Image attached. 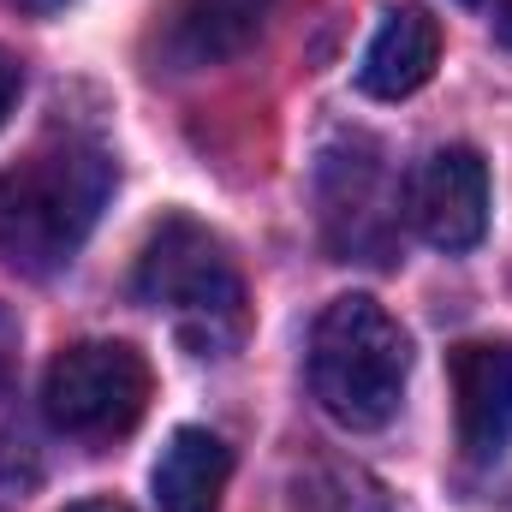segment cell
Listing matches in <instances>:
<instances>
[{"label":"cell","instance_id":"cell-1","mask_svg":"<svg viewBox=\"0 0 512 512\" xmlns=\"http://www.w3.org/2000/svg\"><path fill=\"white\" fill-rule=\"evenodd\" d=\"M114 155L96 137H48L0 167V256L18 274H60L114 197Z\"/></svg>","mask_w":512,"mask_h":512},{"label":"cell","instance_id":"cell-2","mask_svg":"<svg viewBox=\"0 0 512 512\" xmlns=\"http://www.w3.org/2000/svg\"><path fill=\"white\" fill-rule=\"evenodd\" d=\"M411 376V340L376 298L346 292L316 316L310 334V393L340 429H382L393 423Z\"/></svg>","mask_w":512,"mask_h":512},{"label":"cell","instance_id":"cell-3","mask_svg":"<svg viewBox=\"0 0 512 512\" xmlns=\"http://www.w3.org/2000/svg\"><path fill=\"white\" fill-rule=\"evenodd\" d=\"M131 286L143 304L167 310L203 358L227 352L245 334V280H239L227 245L191 215H167L149 227Z\"/></svg>","mask_w":512,"mask_h":512},{"label":"cell","instance_id":"cell-4","mask_svg":"<svg viewBox=\"0 0 512 512\" xmlns=\"http://www.w3.org/2000/svg\"><path fill=\"white\" fill-rule=\"evenodd\" d=\"M149 358L126 340H78L66 346L48 376H42V411L60 435L78 441H114L137 429V417L149 411Z\"/></svg>","mask_w":512,"mask_h":512},{"label":"cell","instance_id":"cell-5","mask_svg":"<svg viewBox=\"0 0 512 512\" xmlns=\"http://www.w3.org/2000/svg\"><path fill=\"white\" fill-rule=\"evenodd\" d=\"M316 197H322V233L328 251L340 262H393L399 239V191L382 167L376 137L352 131L340 143L322 149V173H316Z\"/></svg>","mask_w":512,"mask_h":512},{"label":"cell","instance_id":"cell-6","mask_svg":"<svg viewBox=\"0 0 512 512\" xmlns=\"http://www.w3.org/2000/svg\"><path fill=\"white\" fill-rule=\"evenodd\" d=\"M405 221L423 245L459 256L489 233V161L465 143H447L417 161L405 185Z\"/></svg>","mask_w":512,"mask_h":512},{"label":"cell","instance_id":"cell-7","mask_svg":"<svg viewBox=\"0 0 512 512\" xmlns=\"http://www.w3.org/2000/svg\"><path fill=\"white\" fill-rule=\"evenodd\" d=\"M453 417L471 465H495L512 447V340L453 346Z\"/></svg>","mask_w":512,"mask_h":512},{"label":"cell","instance_id":"cell-8","mask_svg":"<svg viewBox=\"0 0 512 512\" xmlns=\"http://www.w3.org/2000/svg\"><path fill=\"white\" fill-rule=\"evenodd\" d=\"M441 66V18L417 0L382 12L364 60H358V90L376 96V102H405L417 96Z\"/></svg>","mask_w":512,"mask_h":512},{"label":"cell","instance_id":"cell-9","mask_svg":"<svg viewBox=\"0 0 512 512\" xmlns=\"http://www.w3.org/2000/svg\"><path fill=\"white\" fill-rule=\"evenodd\" d=\"M274 0H179L161 24V54L173 72L221 66L239 48H251Z\"/></svg>","mask_w":512,"mask_h":512},{"label":"cell","instance_id":"cell-10","mask_svg":"<svg viewBox=\"0 0 512 512\" xmlns=\"http://www.w3.org/2000/svg\"><path fill=\"white\" fill-rule=\"evenodd\" d=\"M227 477H233V447L221 435L173 429L155 471H149V489H155L161 512H215L227 495Z\"/></svg>","mask_w":512,"mask_h":512},{"label":"cell","instance_id":"cell-11","mask_svg":"<svg viewBox=\"0 0 512 512\" xmlns=\"http://www.w3.org/2000/svg\"><path fill=\"white\" fill-rule=\"evenodd\" d=\"M298 507L304 512H387L382 489L352 471V465H310V477H298Z\"/></svg>","mask_w":512,"mask_h":512},{"label":"cell","instance_id":"cell-12","mask_svg":"<svg viewBox=\"0 0 512 512\" xmlns=\"http://www.w3.org/2000/svg\"><path fill=\"white\" fill-rule=\"evenodd\" d=\"M12 376H18V316L0 304V393L12 387Z\"/></svg>","mask_w":512,"mask_h":512},{"label":"cell","instance_id":"cell-13","mask_svg":"<svg viewBox=\"0 0 512 512\" xmlns=\"http://www.w3.org/2000/svg\"><path fill=\"white\" fill-rule=\"evenodd\" d=\"M18 90H24V66H18V54H6V48H0V126H6V114H12V102H18Z\"/></svg>","mask_w":512,"mask_h":512},{"label":"cell","instance_id":"cell-14","mask_svg":"<svg viewBox=\"0 0 512 512\" xmlns=\"http://www.w3.org/2000/svg\"><path fill=\"white\" fill-rule=\"evenodd\" d=\"M495 36L512 48V0H495Z\"/></svg>","mask_w":512,"mask_h":512},{"label":"cell","instance_id":"cell-15","mask_svg":"<svg viewBox=\"0 0 512 512\" xmlns=\"http://www.w3.org/2000/svg\"><path fill=\"white\" fill-rule=\"evenodd\" d=\"M66 512H131V507H120V501H102V495H96V501H78V507H66Z\"/></svg>","mask_w":512,"mask_h":512},{"label":"cell","instance_id":"cell-16","mask_svg":"<svg viewBox=\"0 0 512 512\" xmlns=\"http://www.w3.org/2000/svg\"><path fill=\"white\" fill-rule=\"evenodd\" d=\"M18 6H30V12H54V6H66V0H18Z\"/></svg>","mask_w":512,"mask_h":512},{"label":"cell","instance_id":"cell-17","mask_svg":"<svg viewBox=\"0 0 512 512\" xmlns=\"http://www.w3.org/2000/svg\"><path fill=\"white\" fill-rule=\"evenodd\" d=\"M465 6H495V0H465Z\"/></svg>","mask_w":512,"mask_h":512}]
</instances>
